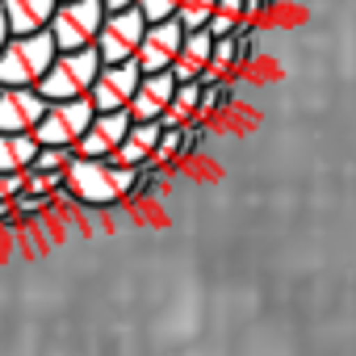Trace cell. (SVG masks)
Returning a JSON list of instances; mask_svg holds the SVG:
<instances>
[{"label":"cell","mask_w":356,"mask_h":356,"mask_svg":"<svg viewBox=\"0 0 356 356\" xmlns=\"http://www.w3.org/2000/svg\"><path fill=\"white\" fill-rule=\"evenodd\" d=\"M63 197H80L92 210H109V206H118L126 197H138V168H126L118 159L72 155Z\"/></svg>","instance_id":"6da1fadb"},{"label":"cell","mask_w":356,"mask_h":356,"mask_svg":"<svg viewBox=\"0 0 356 356\" xmlns=\"http://www.w3.org/2000/svg\"><path fill=\"white\" fill-rule=\"evenodd\" d=\"M59 47L55 34H13L0 51V88H38L47 80V72L55 67Z\"/></svg>","instance_id":"7a4b0ae2"},{"label":"cell","mask_w":356,"mask_h":356,"mask_svg":"<svg viewBox=\"0 0 356 356\" xmlns=\"http://www.w3.org/2000/svg\"><path fill=\"white\" fill-rule=\"evenodd\" d=\"M105 59L97 47H84V51H59L55 67L47 72V80L38 84V92L47 101H76V97H88L97 76H101Z\"/></svg>","instance_id":"3957f363"},{"label":"cell","mask_w":356,"mask_h":356,"mask_svg":"<svg viewBox=\"0 0 356 356\" xmlns=\"http://www.w3.org/2000/svg\"><path fill=\"white\" fill-rule=\"evenodd\" d=\"M105 17H109L105 0H63L59 13H55V22H51L55 47H59V51H84V47H97Z\"/></svg>","instance_id":"277c9868"},{"label":"cell","mask_w":356,"mask_h":356,"mask_svg":"<svg viewBox=\"0 0 356 356\" xmlns=\"http://www.w3.org/2000/svg\"><path fill=\"white\" fill-rule=\"evenodd\" d=\"M92 118H97V105L88 101V97H76V101H51V109H47V118L38 122V143L42 147H80V138L88 134V126H92Z\"/></svg>","instance_id":"5b68a950"},{"label":"cell","mask_w":356,"mask_h":356,"mask_svg":"<svg viewBox=\"0 0 356 356\" xmlns=\"http://www.w3.org/2000/svg\"><path fill=\"white\" fill-rule=\"evenodd\" d=\"M147 26H151V22L143 17L138 5H134V9H122V13H109L105 26H101V38H97L101 59H105V63H130V59L138 55L143 38H147Z\"/></svg>","instance_id":"8992f818"},{"label":"cell","mask_w":356,"mask_h":356,"mask_svg":"<svg viewBox=\"0 0 356 356\" xmlns=\"http://www.w3.org/2000/svg\"><path fill=\"white\" fill-rule=\"evenodd\" d=\"M138 84H143V67H138V59H130V63H105L101 76H97V84H92V92H88V101L97 105V113L130 109Z\"/></svg>","instance_id":"52a82bcc"},{"label":"cell","mask_w":356,"mask_h":356,"mask_svg":"<svg viewBox=\"0 0 356 356\" xmlns=\"http://www.w3.org/2000/svg\"><path fill=\"white\" fill-rule=\"evenodd\" d=\"M51 101L38 88H0V134H34Z\"/></svg>","instance_id":"ba28073f"},{"label":"cell","mask_w":356,"mask_h":356,"mask_svg":"<svg viewBox=\"0 0 356 356\" xmlns=\"http://www.w3.org/2000/svg\"><path fill=\"white\" fill-rule=\"evenodd\" d=\"M185 26L181 22H155V26H147V38H143V47H138V67H143V76H151V72H172V63H176V55H181V47H185Z\"/></svg>","instance_id":"9c48e42d"},{"label":"cell","mask_w":356,"mask_h":356,"mask_svg":"<svg viewBox=\"0 0 356 356\" xmlns=\"http://www.w3.org/2000/svg\"><path fill=\"white\" fill-rule=\"evenodd\" d=\"M130 126H134V118H130V109H113V113H97V118H92V126H88V134L80 138V147H76V155H88V159H113V155H118V147L126 143V134H130Z\"/></svg>","instance_id":"30bf717a"},{"label":"cell","mask_w":356,"mask_h":356,"mask_svg":"<svg viewBox=\"0 0 356 356\" xmlns=\"http://www.w3.org/2000/svg\"><path fill=\"white\" fill-rule=\"evenodd\" d=\"M176 88H181V80H176L172 72H151V76H143V84H138V92H134V101H130V118H134V122H163V113H168Z\"/></svg>","instance_id":"8fae6325"},{"label":"cell","mask_w":356,"mask_h":356,"mask_svg":"<svg viewBox=\"0 0 356 356\" xmlns=\"http://www.w3.org/2000/svg\"><path fill=\"white\" fill-rule=\"evenodd\" d=\"M214 42H218V38H214L210 30H189L181 55H176V63H172V76L181 80V84L202 80V76L210 72V63H214Z\"/></svg>","instance_id":"7c38bea8"},{"label":"cell","mask_w":356,"mask_h":356,"mask_svg":"<svg viewBox=\"0 0 356 356\" xmlns=\"http://www.w3.org/2000/svg\"><path fill=\"white\" fill-rule=\"evenodd\" d=\"M59 5L63 0H5L0 9H5L13 34H42V30H51Z\"/></svg>","instance_id":"4fadbf2b"},{"label":"cell","mask_w":356,"mask_h":356,"mask_svg":"<svg viewBox=\"0 0 356 356\" xmlns=\"http://www.w3.org/2000/svg\"><path fill=\"white\" fill-rule=\"evenodd\" d=\"M159 138H163V122H134L130 126V134H126V143L118 147V163H126V168H147L151 159H155V147H159Z\"/></svg>","instance_id":"5bb4252c"},{"label":"cell","mask_w":356,"mask_h":356,"mask_svg":"<svg viewBox=\"0 0 356 356\" xmlns=\"http://www.w3.org/2000/svg\"><path fill=\"white\" fill-rule=\"evenodd\" d=\"M38 151V134H0V172H26Z\"/></svg>","instance_id":"9a60e30c"},{"label":"cell","mask_w":356,"mask_h":356,"mask_svg":"<svg viewBox=\"0 0 356 356\" xmlns=\"http://www.w3.org/2000/svg\"><path fill=\"white\" fill-rule=\"evenodd\" d=\"M197 118H202V80H189V84L176 88V97L163 113V126H189Z\"/></svg>","instance_id":"2e32d148"},{"label":"cell","mask_w":356,"mask_h":356,"mask_svg":"<svg viewBox=\"0 0 356 356\" xmlns=\"http://www.w3.org/2000/svg\"><path fill=\"white\" fill-rule=\"evenodd\" d=\"M214 13H218V0H181V13H176V22H181L185 30H206Z\"/></svg>","instance_id":"e0dca14e"},{"label":"cell","mask_w":356,"mask_h":356,"mask_svg":"<svg viewBox=\"0 0 356 356\" xmlns=\"http://www.w3.org/2000/svg\"><path fill=\"white\" fill-rule=\"evenodd\" d=\"M72 155H76L72 147H42L26 172H63V168L72 163Z\"/></svg>","instance_id":"ac0fdd59"},{"label":"cell","mask_w":356,"mask_h":356,"mask_svg":"<svg viewBox=\"0 0 356 356\" xmlns=\"http://www.w3.org/2000/svg\"><path fill=\"white\" fill-rule=\"evenodd\" d=\"M138 9L155 26V22H172L176 13H181V0H138Z\"/></svg>","instance_id":"d6986e66"},{"label":"cell","mask_w":356,"mask_h":356,"mask_svg":"<svg viewBox=\"0 0 356 356\" xmlns=\"http://www.w3.org/2000/svg\"><path fill=\"white\" fill-rule=\"evenodd\" d=\"M26 193V172H0V202H13Z\"/></svg>","instance_id":"ffe728a7"},{"label":"cell","mask_w":356,"mask_h":356,"mask_svg":"<svg viewBox=\"0 0 356 356\" xmlns=\"http://www.w3.org/2000/svg\"><path fill=\"white\" fill-rule=\"evenodd\" d=\"M47 206H51V197H42V193H22V197H13V210H17V218L42 214Z\"/></svg>","instance_id":"44dd1931"},{"label":"cell","mask_w":356,"mask_h":356,"mask_svg":"<svg viewBox=\"0 0 356 356\" xmlns=\"http://www.w3.org/2000/svg\"><path fill=\"white\" fill-rule=\"evenodd\" d=\"M218 13H227L235 22H248V0H218Z\"/></svg>","instance_id":"7402d4cb"},{"label":"cell","mask_w":356,"mask_h":356,"mask_svg":"<svg viewBox=\"0 0 356 356\" xmlns=\"http://www.w3.org/2000/svg\"><path fill=\"white\" fill-rule=\"evenodd\" d=\"M13 38V30H9V17H5V9H0V51H5V42Z\"/></svg>","instance_id":"603a6c76"},{"label":"cell","mask_w":356,"mask_h":356,"mask_svg":"<svg viewBox=\"0 0 356 356\" xmlns=\"http://www.w3.org/2000/svg\"><path fill=\"white\" fill-rule=\"evenodd\" d=\"M134 5H138V0H105L109 13H122V9H134Z\"/></svg>","instance_id":"cb8c5ba5"},{"label":"cell","mask_w":356,"mask_h":356,"mask_svg":"<svg viewBox=\"0 0 356 356\" xmlns=\"http://www.w3.org/2000/svg\"><path fill=\"white\" fill-rule=\"evenodd\" d=\"M0 5H5V0H0Z\"/></svg>","instance_id":"d4e9b609"}]
</instances>
